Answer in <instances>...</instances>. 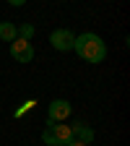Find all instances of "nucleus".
I'll list each match as a JSON object with an SVG mask.
<instances>
[{
    "instance_id": "nucleus-2",
    "label": "nucleus",
    "mask_w": 130,
    "mask_h": 146,
    "mask_svg": "<svg viewBox=\"0 0 130 146\" xmlns=\"http://www.w3.org/2000/svg\"><path fill=\"white\" fill-rule=\"evenodd\" d=\"M42 141L47 146H68L73 141V131H70V125H63V123H47Z\"/></svg>"
},
{
    "instance_id": "nucleus-5",
    "label": "nucleus",
    "mask_w": 130,
    "mask_h": 146,
    "mask_svg": "<svg viewBox=\"0 0 130 146\" xmlns=\"http://www.w3.org/2000/svg\"><path fill=\"white\" fill-rule=\"evenodd\" d=\"M73 39H76V34H73L70 29H55V31L49 34L52 47H55V50H60V52L73 50Z\"/></svg>"
},
{
    "instance_id": "nucleus-8",
    "label": "nucleus",
    "mask_w": 130,
    "mask_h": 146,
    "mask_svg": "<svg viewBox=\"0 0 130 146\" xmlns=\"http://www.w3.org/2000/svg\"><path fill=\"white\" fill-rule=\"evenodd\" d=\"M18 36L31 42V36H34V26H31V24H21V26H18Z\"/></svg>"
},
{
    "instance_id": "nucleus-6",
    "label": "nucleus",
    "mask_w": 130,
    "mask_h": 146,
    "mask_svg": "<svg viewBox=\"0 0 130 146\" xmlns=\"http://www.w3.org/2000/svg\"><path fill=\"white\" fill-rule=\"evenodd\" d=\"M70 131H73V138L81 141V143H91V141H94V131H91L88 125H83V123L70 125Z\"/></svg>"
},
{
    "instance_id": "nucleus-11",
    "label": "nucleus",
    "mask_w": 130,
    "mask_h": 146,
    "mask_svg": "<svg viewBox=\"0 0 130 146\" xmlns=\"http://www.w3.org/2000/svg\"><path fill=\"white\" fill-rule=\"evenodd\" d=\"M68 146H88V143H81V141H76V138H73V141H70Z\"/></svg>"
},
{
    "instance_id": "nucleus-3",
    "label": "nucleus",
    "mask_w": 130,
    "mask_h": 146,
    "mask_svg": "<svg viewBox=\"0 0 130 146\" xmlns=\"http://www.w3.org/2000/svg\"><path fill=\"white\" fill-rule=\"evenodd\" d=\"M11 55H13V60L16 63H31L34 60V47H31V42L29 39H13L11 42Z\"/></svg>"
},
{
    "instance_id": "nucleus-4",
    "label": "nucleus",
    "mask_w": 130,
    "mask_h": 146,
    "mask_svg": "<svg viewBox=\"0 0 130 146\" xmlns=\"http://www.w3.org/2000/svg\"><path fill=\"white\" fill-rule=\"evenodd\" d=\"M70 112H73V104H70L68 99H52V104L47 107L49 123H63V120L70 117Z\"/></svg>"
},
{
    "instance_id": "nucleus-7",
    "label": "nucleus",
    "mask_w": 130,
    "mask_h": 146,
    "mask_svg": "<svg viewBox=\"0 0 130 146\" xmlns=\"http://www.w3.org/2000/svg\"><path fill=\"white\" fill-rule=\"evenodd\" d=\"M0 39H3V42H13V39H18V26L11 24V21H3V24H0Z\"/></svg>"
},
{
    "instance_id": "nucleus-9",
    "label": "nucleus",
    "mask_w": 130,
    "mask_h": 146,
    "mask_svg": "<svg viewBox=\"0 0 130 146\" xmlns=\"http://www.w3.org/2000/svg\"><path fill=\"white\" fill-rule=\"evenodd\" d=\"M34 104H36L34 99H29V102H24V107H21V110H16V117H21V115L26 112V110H34Z\"/></svg>"
},
{
    "instance_id": "nucleus-1",
    "label": "nucleus",
    "mask_w": 130,
    "mask_h": 146,
    "mask_svg": "<svg viewBox=\"0 0 130 146\" xmlns=\"http://www.w3.org/2000/svg\"><path fill=\"white\" fill-rule=\"evenodd\" d=\"M73 50H76V55H78L81 60L94 63V65L107 58V44H104V39H102L99 34H91V31L78 34L76 39H73Z\"/></svg>"
},
{
    "instance_id": "nucleus-10",
    "label": "nucleus",
    "mask_w": 130,
    "mask_h": 146,
    "mask_svg": "<svg viewBox=\"0 0 130 146\" xmlns=\"http://www.w3.org/2000/svg\"><path fill=\"white\" fill-rule=\"evenodd\" d=\"M8 3H11V5H16V8H21V5L26 3V0H8Z\"/></svg>"
}]
</instances>
